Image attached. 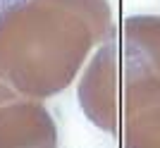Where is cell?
I'll return each mask as SVG.
<instances>
[{"instance_id":"5b68a950","label":"cell","mask_w":160,"mask_h":148,"mask_svg":"<svg viewBox=\"0 0 160 148\" xmlns=\"http://www.w3.org/2000/svg\"><path fill=\"white\" fill-rule=\"evenodd\" d=\"M19 2H24V0H0V12L7 10V7H12V5H19Z\"/></svg>"},{"instance_id":"3957f363","label":"cell","mask_w":160,"mask_h":148,"mask_svg":"<svg viewBox=\"0 0 160 148\" xmlns=\"http://www.w3.org/2000/svg\"><path fill=\"white\" fill-rule=\"evenodd\" d=\"M55 122L38 98L5 84L0 93V148H55Z\"/></svg>"},{"instance_id":"7a4b0ae2","label":"cell","mask_w":160,"mask_h":148,"mask_svg":"<svg viewBox=\"0 0 160 148\" xmlns=\"http://www.w3.org/2000/svg\"><path fill=\"white\" fill-rule=\"evenodd\" d=\"M151 74H160V17L136 14L112 29L81 76L79 101L86 117L117 131L124 88Z\"/></svg>"},{"instance_id":"6da1fadb","label":"cell","mask_w":160,"mask_h":148,"mask_svg":"<svg viewBox=\"0 0 160 148\" xmlns=\"http://www.w3.org/2000/svg\"><path fill=\"white\" fill-rule=\"evenodd\" d=\"M112 29L108 0H24L7 7L0 12V79L33 98L60 93Z\"/></svg>"},{"instance_id":"277c9868","label":"cell","mask_w":160,"mask_h":148,"mask_svg":"<svg viewBox=\"0 0 160 148\" xmlns=\"http://www.w3.org/2000/svg\"><path fill=\"white\" fill-rule=\"evenodd\" d=\"M124 148H160V74L132 81L117 112Z\"/></svg>"}]
</instances>
